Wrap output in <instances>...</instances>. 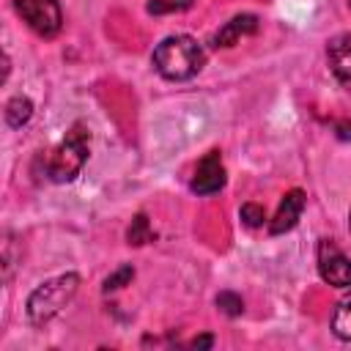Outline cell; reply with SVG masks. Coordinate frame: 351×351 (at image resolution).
<instances>
[{
    "instance_id": "cell-1",
    "label": "cell",
    "mask_w": 351,
    "mask_h": 351,
    "mask_svg": "<svg viewBox=\"0 0 351 351\" xmlns=\"http://www.w3.org/2000/svg\"><path fill=\"white\" fill-rule=\"evenodd\" d=\"M151 60L165 80H189L200 71L206 55H203V47L192 36L178 33V36H167L165 41H159Z\"/></svg>"
},
{
    "instance_id": "cell-2",
    "label": "cell",
    "mask_w": 351,
    "mask_h": 351,
    "mask_svg": "<svg viewBox=\"0 0 351 351\" xmlns=\"http://www.w3.org/2000/svg\"><path fill=\"white\" fill-rule=\"evenodd\" d=\"M77 288H80V274H74V271L41 282V285L27 296V318H30V324L41 326V324H47L49 318H55V315L74 299Z\"/></svg>"
},
{
    "instance_id": "cell-3",
    "label": "cell",
    "mask_w": 351,
    "mask_h": 351,
    "mask_svg": "<svg viewBox=\"0 0 351 351\" xmlns=\"http://www.w3.org/2000/svg\"><path fill=\"white\" fill-rule=\"evenodd\" d=\"M88 143H90V132L85 123H74L63 143L52 151L49 156V165H47V173L55 184H66L71 178H77V173L82 170L85 159H88Z\"/></svg>"
},
{
    "instance_id": "cell-4",
    "label": "cell",
    "mask_w": 351,
    "mask_h": 351,
    "mask_svg": "<svg viewBox=\"0 0 351 351\" xmlns=\"http://www.w3.org/2000/svg\"><path fill=\"white\" fill-rule=\"evenodd\" d=\"M14 8L41 38H52L63 27V11L58 0H14Z\"/></svg>"
},
{
    "instance_id": "cell-5",
    "label": "cell",
    "mask_w": 351,
    "mask_h": 351,
    "mask_svg": "<svg viewBox=\"0 0 351 351\" xmlns=\"http://www.w3.org/2000/svg\"><path fill=\"white\" fill-rule=\"evenodd\" d=\"M318 271H321L324 282H329L335 288H351V261L329 239H324L318 244Z\"/></svg>"
},
{
    "instance_id": "cell-6",
    "label": "cell",
    "mask_w": 351,
    "mask_h": 351,
    "mask_svg": "<svg viewBox=\"0 0 351 351\" xmlns=\"http://www.w3.org/2000/svg\"><path fill=\"white\" fill-rule=\"evenodd\" d=\"M192 192L197 195H214L225 186V165H222V156L219 151H208L197 167H195V176H192Z\"/></svg>"
},
{
    "instance_id": "cell-7",
    "label": "cell",
    "mask_w": 351,
    "mask_h": 351,
    "mask_svg": "<svg viewBox=\"0 0 351 351\" xmlns=\"http://www.w3.org/2000/svg\"><path fill=\"white\" fill-rule=\"evenodd\" d=\"M302 211H304V192H302V189H291V192H285L282 200H280V206H277V214H274L271 222H269V230H271L274 236L288 233V230L299 222Z\"/></svg>"
},
{
    "instance_id": "cell-8",
    "label": "cell",
    "mask_w": 351,
    "mask_h": 351,
    "mask_svg": "<svg viewBox=\"0 0 351 351\" xmlns=\"http://www.w3.org/2000/svg\"><path fill=\"white\" fill-rule=\"evenodd\" d=\"M326 58H329L332 74L340 80V85H346L351 90V33L335 36L326 47Z\"/></svg>"
},
{
    "instance_id": "cell-9",
    "label": "cell",
    "mask_w": 351,
    "mask_h": 351,
    "mask_svg": "<svg viewBox=\"0 0 351 351\" xmlns=\"http://www.w3.org/2000/svg\"><path fill=\"white\" fill-rule=\"evenodd\" d=\"M255 30H258V16L255 14H239L214 33L211 47H233V44H239L241 36H250Z\"/></svg>"
},
{
    "instance_id": "cell-10",
    "label": "cell",
    "mask_w": 351,
    "mask_h": 351,
    "mask_svg": "<svg viewBox=\"0 0 351 351\" xmlns=\"http://www.w3.org/2000/svg\"><path fill=\"white\" fill-rule=\"evenodd\" d=\"M33 115V101L27 96H14L8 104H5V123L11 129H19L22 123H27Z\"/></svg>"
},
{
    "instance_id": "cell-11",
    "label": "cell",
    "mask_w": 351,
    "mask_h": 351,
    "mask_svg": "<svg viewBox=\"0 0 351 351\" xmlns=\"http://www.w3.org/2000/svg\"><path fill=\"white\" fill-rule=\"evenodd\" d=\"M332 332L340 340H351V293L343 296L332 313Z\"/></svg>"
},
{
    "instance_id": "cell-12",
    "label": "cell",
    "mask_w": 351,
    "mask_h": 351,
    "mask_svg": "<svg viewBox=\"0 0 351 351\" xmlns=\"http://www.w3.org/2000/svg\"><path fill=\"white\" fill-rule=\"evenodd\" d=\"M126 239H129V244H134V247H140V244H145V241L154 239V230H151L145 214H137V217L132 219V225H129V230H126Z\"/></svg>"
},
{
    "instance_id": "cell-13",
    "label": "cell",
    "mask_w": 351,
    "mask_h": 351,
    "mask_svg": "<svg viewBox=\"0 0 351 351\" xmlns=\"http://www.w3.org/2000/svg\"><path fill=\"white\" fill-rule=\"evenodd\" d=\"M217 307H219L225 315L236 318V315H241L244 302H241V296H236V293H230V291H222V293L217 296Z\"/></svg>"
},
{
    "instance_id": "cell-14",
    "label": "cell",
    "mask_w": 351,
    "mask_h": 351,
    "mask_svg": "<svg viewBox=\"0 0 351 351\" xmlns=\"http://www.w3.org/2000/svg\"><path fill=\"white\" fill-rule=\"evenodd\" d=\"M239 217L244 219L247 228H261L263 219H266V214H263V208H261L258 203H244L241 211H239Z\"/></svg>"
},
{
    "instance_id": "cell-15",
    "label": "cell",
    "mask_w": 351,
    "mask_h": 351,
    "mask_svg": "<svg viewBox=\"0 0 351 351\" xmlns=\"http://www.w3.org/2000/svg\"><path fill=\"white\" fill-rule=\"evenodd\" d=\"M134 277V269L132 266H121L115 274H110L107 280H104V293H110V291H118V288H123L129 280Z\"/></svg>"
},
{
    "instance_id": "cell-16",
    "label": "cell",
    "mask_w": 351,
    "mask_h": 351,
    "mask_svg": "<svg viewBox=\"0 0 351 351\" xmlns=\"http://www.w3.org/2000/svg\"><path fill=\"white\" fill-rule=\"evenodd\" d=\"M192 5V0H151L148 11L151 14H167V11H186Z\"/></svg>"
},
{
    "instance_id": "cell-17",
    "label": "cell",
    "mask_w": 351,
    "mask_h": 351,
    "mask_svg": "<svg viewBox=\"0 0 351 351\" xmlns=\"http://www.w3.org/2000/svg\"><path fill=\"white\" fill-rule=\"evenodd\" d=\"M335 132L340 140H351V121H337L335 123Z\"/></svg>"
},
{
    "instance_id": "cell-18",
    "label": "cell",
    "mask_w": 351,
    "mask_h": 351,
    "mask_svg": "<svg viewBox=\"0 0 351 351\" xmlns=\"http://www.w3.org/2000/svg\"><path fill=\"white\" fill-rule=\"evenodd\" d=\"M214 346V337L211 335H203V337H195L192 340V348H211Z\"/></svg>"
},
{
    "instance_id": "cell-19",
    "label": "cell",
    "mask_w": 351,
    "mask_h": 351,
    "mask_svg": "<svg viewBox=\"0 0 351 351\" xmlns=\"http://www.w3.org/2000/svg\"><path fill=\"white\" fill-rule=\"evenodd\" d=\"M348 228H351V214H348Z\"/></svg>"
},
{
    "instance_id": "cell-20",
    "label": "cell",
    "mask_w": 351,
    "mask_h": 351,
    "mask_svg": "<svg viewBox=\"0 0 351 351\" xmlns=\"http://www.w3.org/2000/svg\"><path fill=\"white\" fill-rule=\"evenodd\" d=\"M348 5H351V0H348Z\"/></svg>"
}]
</instances>
